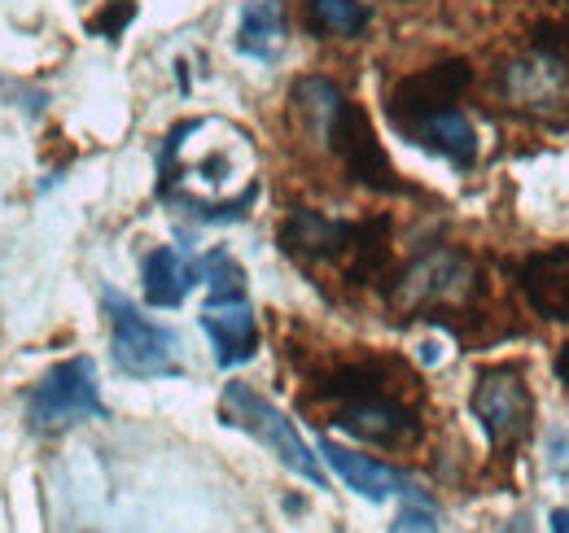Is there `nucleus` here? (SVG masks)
I'll use <instances>...</instances> for the list:
<instances>
[{
    "label": "nucleus",
    "instance_id": "obj_17",
    "mask_svg": "<svg viewBox=\"0 0 569 533\" xmlns=\"http://www.w3.org/2000/svg\"><path fill=\"white\" fill-rule=\"evenodd\" d=\"M237 53L254 62H277L284 44V9L281 0H250L237 22Z\"/></svg>",
    "mask_w": 569,
    "mask_h": 533
},
{
    "label": "nucleus",
    "instance_id": "obj_10",
    "mask_svg": "<svg viewBox=\"0 0 569 533\" xmlns=\"http://www.w3.org/2000/svg\"><path fill=\"white\" fill-rule=\"evenodd\" d=\"M473 83V67L465 58H447L438 67L417 70L408 79H399V88L390 92V119L399 132H408L412 123H421L438 110H451Z\"/></svg>",
    "mask_w": 569,
    "mask_h": 533
},
{
    "label": "nucleus",
    "instance_id": "obj_13",
    "mask_svg": "<svg viewBox=\"0 0 569 533\" xmlns=\"http://www.w3.org/2000/svg\"><path fill=\"white\" fill-rule=\"evenodd\" d=\"M517 289L526 293L535 315L552 324H569V245H552V250L521 259Z\"/></svg>",
    "mask_w": 569,
    "mask_h": 533
},
{
    "label": "nucleus",
    "instance_id": "obj_23",
    "mask_svg": "<svg viewBox=\"0 0 569 533\" xmlns=\"http://www.w3.org/2000/svg\"><path fill=\"white\" fill-rule=\"evenodd\" d=\"M557 376H561V385L569 390V345L557 350Z\"/></svg>",
    "mask_w": 569,
    "mask_h": 533
},
{
    "label": "nucleus",
    "instance_id": "obj_11",
    "mask_svg": "<svg viewBox=\"0 0 569 533\" xmlns=\"http://www.w3.org/2000/svg\"><path fill=\"white\" fill-rule=\"evenodd\" d=\"M202 333L211 336L214 363L219 368H241L259 354V320L246 293L232 298H207L202 306Z\"/></svg>",
    "mask_w": 569,
    "mask_h": 533
},
{
    "label": "nucleus",
    "instance_id": "obj_3",
    "mask_svg": "<svg viewBox=\"0 0 569 533\" xmlns=\"http://www.w3.org/2000/svg\"><path fill=\"white\" fill-rule=\"evenodd\" d=\"M293 105L307 114V123L329 140V149L342 158L347 175L372 189V193H403V180L395 175L386 149L377 144V132L363 114V105L347 101L338 92V83L329 79H298L293 88Z\"/></svg>",
    "mask_w": 569,
    "mask_h": 533
},
{
    "label": "nucleus",
    "instance_id": "obj_22",
    "mask_svg": "<svg viewBox=\"0 0 569 533\" xmlns=\"http://www.w3.org/2000/svg\"><path fill=\"white\" fill-rule=\"evenodd\" d=\"M548 530H552V533H569V507H557V512L548 516Z\"/></svg>",
    "mask_w": 569,
    "mask_h": 533
},
{
    "label": "nucleus",
    "instance_id": "obj_7",
    "mask_svg": "<svg viewBox=\"0 0 569 533\" xmlns=\"http://www.w3.org/2000/svg\"><path fill=\"white\" fill-rule=\"evenodd\" d=\"M101 415H106V402H101L92 359H67L49 368V376L27 394V424L44 438H58L74 424L101 420Z\"/></svg>",
    "mask_w": 569,
    "mask_h": 533
},
{
    "label": "nucleus",
    "instance_id": "obj_4",
    "mask_svg": "<svg viewBox=\"0 0 569 533\" xmlns=\"http://www.w3.org/2000/svg\"><path fill=\"white\" fill-rule=\"evenodd\" d=\"M281 245L298 263L338 266L351 284H368L390 263V219L342 223L320 210H293L281 228Z\"/></svg>",
    "mask_w": 569,
    "mask_h": 533
},
{
    "label": "nucleus",
    "instance_id": "obj_19",
    "mask_svg": "<svg viewBox=\"0 0 569 533\" xmlns=\"http://www.w3.org/2000/svg\"><path fill=\"white\" fill-rule=\"evenodd\" d=\"M132 18H137V4H132V0H110V9H106L101 18H92V31L106 36V40H114Z\"/></svg>",
    "mask_w": 569,
    "mask_h": 533
},
{
    "label": "nucleus",
    "instance_id": "obj_12",
    "mask_svg": "<svg viewBox=\"0 0 569 533\" xmlns=\"http://www.w3.org/2000/svg\"><path fill=\"white\" fill-rule=\"evenodd\" d=\"M320 455L329 460V467L356 490L359 499H368V503H386V499H408V503H426V494L412 485V476H403L399 467L381 464V460H372V455H359L351 446H342V442H320Z\"/></svg>",
    "mask_w": 569,
    "mask_h": 533
},
{
    "label": "nucleus",
    "instance_id": "obj_2",
    "mask_svg": "<svg viewBox=\"0 0 569 533\" xmlns=\"http://www.w3.org/2000/svg\"><path fill=\"white\" fill-rule=\"evenodd\" d=\"M417 376L399 359H356L316 376V399L329 402V424L372 446H408L421 438L412 406Z\"/></svg>",
    "mask_w": 569,
    "mask_h": 533
},
{
    "label": "nucleus",
    "instance_id": "obj_20",
    "mask_svg": "<svg viewBox=\"0 0 569 533\" xmlns=\"http://www.w3.org/2000/svg\"><path fill=\"white\" fill-rule=\"evenodd\" d=\"M390 533H438V521H433L429 503H408V507L395 516Z\"/></svg>",
    "mask_w": 569,
    "mask_h": 533
},
{
    "label": "nucleus",
    "instance_id": "obj_6",
    "mask_svg": "<svg viewBox=\"0 0 569 533\" xmlns=\"http://www.w3.org/2000/svg\"><path fill=\"white\" fill-rule=\"evenodd\" d=\"M106 320H110V350H114V368L132 381H167L180 376V336L167 324H153L141 315V306H132V298L106 289Z\"/></svg>",
    "mask_w": 569,
    "mask_h": 533
},
{
    "label": "nucleus",
    "instance_id": "obj_1",
    "mask_svg": "<svg viewBox=\"0 0 569 533\" xmlns=\"http://www.w3.org/2000/svg\"><path fill=\"white\" fill-rule=\"evenodd\" d=\"M158 198L202 223H232L259 198V153L246 128L193 119L167 135L158 158Z\"/></svg>",
    "mask_w": 569,
    "mask_h": 533
},
{
    "label": "nucleus",
    "instance_id": "obj_15",
    "mask_svg": "<svg viewBox=\"0 0 569 533\" xmlns=\"http://www.w3.org/2000/svg\"><path fill=\"white\" fill-rule=\"evenodd\" d=\"M408 140H417L421 149L429 153H438V158H447L456 171H469L473 162H478V132H473V123L451 105V110H438V114H429L421 123H412L408 128Z\"/></svg>",
    "mask_w": 569,
    "mask_h": 533
},
{
    "label": "nucleus",
    "instance_id": "obj_8",
    "mask_svg": "<svg viewBox=\"0 0 569 533\" xmlns=\"http://www.w3.org/2000/svg\"><path fill=\"white\" fill-rule=\"evenodd\" d=\"M469 411L482 424L491 451H512L526 442L530 424H535V394L526 385V372L517 363H496L482 368L469 394Z\"/></svg>",
    "mask_w": 569,
    "mask_h": 533
},
{
    "label": "nucleus",
    "instance_id": "obj_9",
    "mask_svg": "<svg viewBox=\"0 0 569 533\" xmlns=\"http://www.w3.org/2000/svg\"><path fill=\"white\" fill-rule=\"evenodd\" d=\"M478 266L465 250H433L403 271L395 284V302L403 311H460L478 293Z\"/></svg>",
    "mask_w": 569,
    "mask_h": 533
},
{
    "label": "nucleus",
    "instance_id": "obj_16",
    "mask_svg": "<svg viewBox=\"0 0 569 533\" xmlns=\"http://www.w3.org/2000/svg\"><path fill=\"white\" fill-rule=\"evenodd\" d=\"M202 275H198V263L193 259H184L180 250H171V245H158L149 259H144V302L153 306V311H176L184 298H189V289L198 284Z\"/></svg>",
    "mask_w": 569,
    "mask_h": 533
},
{
    "label": "nucleus",
    "instance_id": "obj_14",
    "mask_svg": "<svg viewBox=\"0 0 569 533\" xmlns=\"http://www.w3.org/2000/svg\"><path fill=\"white\" fill-rule=\"evenodd\" d=\"M503 92L512 105H526V110H552V105H566L569 97V62L566 58H552V53H530L526 62H512L503 70Z\"/></svg>",
    "mask_w": 569,
    "mask_h": 533
},
{
    "label": "nucleus",
    "instance_id": "obj_18",
    "mask_svg": "<svg viewBox=\"0 0 569 533\" xmlns=\"http://www.w3.org/2000/svg\"><path fill=\"white\" fill-rule=\"evenodd\" d=\"M372 13L363 0H311L307 4V27L316 36H342V40H356L368 31Z\"/></svg>",
    "mask_w": 569,
    "mask_h": 533
},
{
    "label": "nucleus",
    "instance_id": "obj_21",
    "mask_svg": "<svg viewBox=\"0 0 569 533\" xmlns=\"http://www.w3.org/2000/svg\"><path fill=\"white\" fill-rule=\"evenodd\" d=\"M543 446H548V472H552V481H569V433L566 429H552Z\"/></svg>",
    "mask_w": 569,
    "mask_h": 533
},
{
    "label": "nucleus",
    "instance_id": "obj_5",
    "mask_svg": "<svg viewBox=\"0 0 569 533\" xmlns=\"http://www.w3.org/2000/svg\"><path fill=\"white\" fill-rule=\"evenodd\" d=\"M219 420H223L228 429L250 433L263 451H272V455H277L293 476H302L307 485L329 490V476H325V467H320V455L302 442V433L293 429V420L284 415L281 406H272L263 394H254L246 381H228V385H223Z\"/></svg>",
    "mask_w": 569,
    "mask_h": 533
}]
</instances>
